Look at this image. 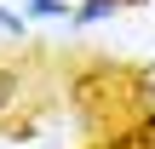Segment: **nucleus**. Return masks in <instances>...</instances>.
Wrapping results in <instances>:
<instances>
[{"label":"nucleus","instance_id":"7ed1b4c3","mask_svg":"<svg viewBox=\"0 0 155 149\" xmlns=\"http://www.w3.org/2000/svg\"><path fill=\"white\" fill-rule=\"evenodd\" d=\"M0 29H6V34H23V17H17V11H6V6H0Z\"/></svg>","mask_w":155,"mask_h":149},{"label":"nucleus","instance_id":"f257e3e1","mask_svg":"<svg viewBox=\"0 0 155 149\" xmlns=\"http://www.w3.org/2000/svg\"><path fill=\"white\" fill-rule=\"evenodd\" d=\"M17 92H23V75H17L12 63H0V115H12V103H17Z\"/></svg>","mask_w":155,"mask_h":149},{"label":"nucleus","instance_id":"f03ea898","mask_svg":"<svg viewBox=\"0 0 155 149\" xmlns=\"http://www.w3.org/2000/svg\"><path fill=\"white\" fill-rule=\"evenodd\" d=\"M29 11H35V17H69L63 0H29Z\"/></svg>","mask_w":155,"mask_h":149}]
</instances>
